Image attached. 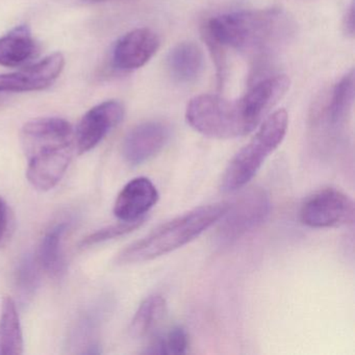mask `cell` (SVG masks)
I'll return each mask as SVG.
<instances>
[{
    "label": "cell",
    "mask_w": 355,
    "mask_h": 355,
    "mask_svg": "<svg viewBox=\"0 0 355 355\" xmlns=\"http://www.w3.org/2000/svg\"><path fill=\"white\" fill-rule=\"evenodd\" d=\"M295 30L294 20L284 10L271 8L216 16L203 33L222 47L261 55L284 46Z\"/></svg>",
    "instance_id": "1"
},
{
    "label": "cell",
    "mask_w": 355,
    "mask_h": 355,
    "mask_svg": "<svg viewBox=\"0 0 355 355\" xmlns=\"http://www.w3.org/2000/svg\"><path fill=\"white\" fill-rule=\"evenodd\" d=\"M21 143L30 184L40 191L55 188L65 175L76 149L71 124L62 118L33 120L22 128Z\"/></svg>",
    "instance_id": "2"
},
{
    "label": "cell",
    "mask_w": 355,
    "mask_h": 355,
    "mask_svg": "<svg viewBox=\"0 0 355 355\" xmlns=\"http://www.w3.org/2000/svg\"><path fill=\"white\" fill-rule=\"evenodd\" d=\"M230 202H218L196 207L178 216L132 243L118 254L119 265L144 263L168 254L198 238L221 219Z\"/></svg>",
    "instance_id": "3"
},
{
    "label": "cell",
    "mask_w": 355,
    "mask_h": 355,
    "mask_svg": "<svg viewBox=\"0 0 355 355\" xmlns=\"http://www.w3.org/2000/svg\"><path fill=\"white\" fill-rule=\"evenodd\" d=\"M288 126L286 110H278L268 116L254 137L228 164L222 176L221 190L234 193L244 188L257 175L266 159L282 144Z\"/></svg>",
    "instance_id": "4"
},
{
    "label": "cell",
    "mask_w": 355,
    "mask_h": 355,
    "mask_svg": "<svg viewBox=\"0 0 355 355\" xmlns=\"http://www.w3.org/2000/svg\"><path fill=\"white\" fill-rule=\"evenodd\" d=\"M186 120L193 130L211 139L230 140L251 132L240 101H228L220 95L202 94L191 99Z\"/></svg>",
    "instance_id": "5"
},
{
    "label": "cell",
    "mask_w": 355,
    "mask_h": 355,
    "mask_svg": "<svg viewBox=\"0 0 355 355\" xmlns=\"http://www.w3.org/2000/svg\"><path fill=\"white\" fill-rule=\"evenodd\" d=\"M270 211L271 201L263 188L246 189L230 203L227 211L219 220L218 239L224 244L234 242L263 223Z\"/></svg>",
    "instance_id": "6"
},
{
    "label": "cell",
    "mask_w": 355,
    "mask_h": 355,
    "mask_svg": "<svg viewBox=\"0 0 355 355\" xmlns=\"http://www.w3.org/2000/svg\"><path fill=\"white\" fill-rule=\"evenodd\" d=\"M354 202L334 188L323 189L309 196L300 209L302 224L311 228H334L354 222Z\"/></svg>",
    "instance_id": "7"
},
{
    "label": "cell",
    "mask_w": 355,
    "mask_h": 355,
    "mask_svg": "<svg viewBox=\"0 0 355 355\" xmlns=\"http://www.w3.org/2000/svg\"><path fill=\"white\" fill-rule=\"evenodd\" d=\"M290 80L284 74H273L255 82L239 99L243 115L251 132L261 123L274 105L286 94Z\"/></svg>",
    "instance_id": "8"
},
{
    "label": "cell",
    "mask_w": 355,
    "mask_h": 355,
    "mask_svg": "<svg viewBox=\"0 0 355 355\" xmlns=\"http://www.w3.org/2000/svg\"><path fill=\"white\" fill-rule=\"evenodd\" d=\"M123 116V105L117 101H105L91 109L80 120L76 132L78 153L95 148L122 121Z\"/></svg>",
    "instance_id": "9"
},
{
    "label": "cell",
    "mask_w": 355,
    "mask_h": 355,
    "mask_svg": "<svg viewBox=\"0 0 355 355\" xmlns=\"http://www.w3.org/2000/svg\"><path fill=\"white\" fill-rule=\"evenodd\" d=\"M64 66L65 59L58 53L19 71L0 74V94L44 90L57 80Z\"/></svg>",
    "instance_id": "10"
},
{
    "label": "cell",
    "mask_w": 355,
    "mask_h": 355,
    "mask_svg": "<svg viewBox=\"0 0 355 355\" xmlns=\"http://www.w3.org/2000/svg\"><path fill=\"white\" fill-rule=\"evenodd\" d=\"M170 128L161 121H148L132 128L123 141L122 155L132 166H138L161 153L170 139Z\"/></svg>",
    "instance_id": "11"
},
{
    "label": "cell",
    "mask_w": 355,
    "mask_h": 355,
    "mask_svg": "<svg viewBox=\"0 0 355 355\" xmlns=\"http://www.w3.org/2000/svg\"><path fill=\"white\" fill-rule=\"evenodd\" d=\"M159 36L149 28H137L116 43L113 63L117 69L132 71L146 65L159 51Z\"/></svg>",
    "instance_id": "12"
},
{
    "label": "cell",
    "mask_w": 355,
    "mask_h": 355,
    "mask_svg": "<svg viewBox=\"0 0 355 355\" xmlns=\"http://www.w3.org/2000/svg\"><path fill=\"white\" fill-rule=\"evenodd\" d=\"M159 198V191L149 178H134L118 195L114 205V214L120 221L143 220L145 214L157 205Z\"/></svg>",
    "instance_id": "13"
},
{
    "label": "cell",
    "mask_w": 355,
    "mask_h": 355,
    "mask_svg": "<svg viewBox=\"0 0 355 355\" xmlns=\"http://www.w3.org/2000/svg\"><path fill=\"white\" fill-rule=\"evenodd\" d=\"M166 65L170 76L176 83L192 84L202 74L205 58L198 45L182 42L169 51Z\"/></svg>",
    "instance_id": "14"
},
{
    "label": "cell",
    "mask_w": 355,
    "mask_h": 355,
    "mask_svg": "<svg viewBox=\"0 0 355 355\" xmlns=\"http://www.w3.org/2000/svg\"><path fill=\"white\" fill-rule=\"evenodd\" d=\"M39 47L30 28L20 26L0 38V65L18 67L28 63L38 53Z\"/></svg>",
    "instance_id": "15"
},
{
    "label": "cell",
    "mask_w": 355,
    "mask_h": 355,
    "mask_svg": "<svg viewBox=\"0 0 355 355\" xmlns=\"http://www.w3.org/2000/svg\"><path fill=\"white\" fill-rule=\"evenodd\" d=\"M24 353V336L17 307L13 299L6 297L0 315V355Z\"/></svg>",
    "instance_id": "16"
},
{
    "label": "cell",
    "mask_w": 355,
    "mask_h": 355,
    "mask_svg": "<svg viewBox=\"0 0 355 355\" xmlns=\"http://www.w3.org/2000/svg\"><path fill=\"white\" fill-rule=\"evenodd\" d=\"M354 71L345 74L334 86L326 107V120L332 128H338L346 121L354 103Z\"/></svg>",
    "instance_id": "17"
},
{
    "label": "cell",
    "mask_w": 355,
    "mask_h": 355,
    "mask_svg": "<svg viewBox=\"0 0 355 355\" xmlns=\"http://www.w3.org/2000/svg\"><path fill=\"white\" fill-rule=\"evenodd\" d=\"M167 302L161 295L147 297L138 311L135 313L130 323V334L134 338H143L150 334L165 317Z\"/></svg>",
    "instance_id": "18"
},
{
    "label": "cell",
    "mask_w": 355,
    "mask_h": 355,
    "mask_svg": "<svg viewBox=\"0 0 355 355\" xmlns=\"http://www.w3.org/2000/svg\"><path fill=\"white\" fill-rule=\"evenodd\" d=\"M65 222L51 227L42 239L39 250V263L51 276H59L63 272L64 261L62 255V242L67 232Z\"/></svg>",
    "instance_id": "19"
},
{
    "label": "cell",
    "mask_w": 355,
    "mask_h": 355,
    "mask_svg": "<svg viewBox=\"0 0 355 355\" xmlns=\"http://www.w3.org/2000/svg\"><path fill=\"white\" fill-rule=\"evenodd\" d=\"M189 347L188 334L180 326L171 328L165 336L153 340L146 353L151 354H184Z\"/></svg>",
    "instance_id": "20"
},
{
    "label": "cell",
    "mask_w": 355,
    "mask_h": 355,
    "mask_svg": "<svg viewBox=\"0 0 355 355\" xmlns=\"http://www.w3.org/2000/svg\"><path fill=\"white\" fill-rule=\"evenodd\" d=\"M16 282L24 296H31L36 290L39 282L38 261L32 255L24 257L17 267Z\"/></svg>",
    "instance_id": "21"
},
{
    "label": "cell",
    "mask_w": 355,
    "mask_h": 355,
    "mask_svg": "<svg viewBox=\"0 0 355 355\" xmlns=\"http://www.w3.org/2000/svg\"><path fill=\"white\" fill-rule=\"evenodd\" d=\"M143 221H144V219L135 222L120 221V223L115 224V225L107 226V227L97 230L94 234L87 236L80 243V246L84 247V248L85 247L93 246V245L99 244V243L105 242V241L112 240V239L130 234V232H134L135 230L140 227L142 225Z\"/></svg>",
    "instance_id": "22"
},
{
    "label": "cell",
    "mask_w": 355,
    "mask_h": 355,
    "mask_svg": "<svg viewBox=\"0 0 355 355\" xmlns=\"http://www.w3.org/2000/svg\"><path fill=\"white\" fill-rule=\"evenodd\" d=\"M203 36H205V42H207L209 51H211V57H213V60H215L216 68H217L218 83H219V86H222L224 78H225L226 70L225 58H224L223 49H222L224 47L218 44L217 42H215L213 39L209 38L205 33H203Z\"/></svg>",
    "instance_id": "23"
},
{
    "label": "cell",
    "mask_w": 355,
    "mask_h": 355,
    "mask_svg": "<svg viewBox=\"0 0 355 355\" xmlns=\"http://www.w3.org/2000/svg\"><path fill=\"white\" fill-rule=\"evenodd\" d=\"M10 226V211L7 203L3 198H0V247L5 244L9 236Z\"/></svg>",
    "instance_id": "24"
},
{
    "label": "cell",
    "mask_w": 355,
    "mask_h": 355,
    "mask_svg": "<svg viewBox=\"0 0 355 355\" xmlns=\"http://www.w3.org/2000/svg\"><path fill=\"white\" fill-rule=\"evenodd\" d=\"M343 28L347 36L354 37V3H351L347 10L344 21H343Z\"/></svg>",
    "instance_id": "25"
},
{
    "label": "cell",
    "mask_w": 355,
    "mask_h": 355,
    "mask_svg": "<svg viewBox=\"0 0 355 355\" xmlns=\"http://www.w3.org/2000/svg\"><path fill=\"white\" fill-rule=\"evenodd\" d=\"M83 1L86 3H105V1H107V0H83Z\"/></svg>",
    "instance_id": "26"
}]
</instances>
